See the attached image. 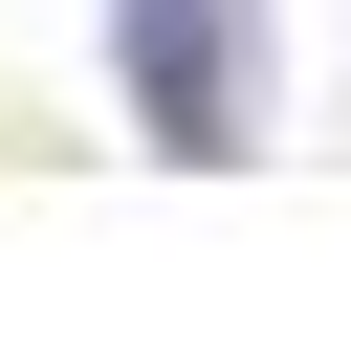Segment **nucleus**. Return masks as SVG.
Instances as JSON below:
<instances>
[{
  "mask_svg": "<svg viewBox=\"0 0 351 351\" xmlns=\"http://www.w3.org/2000/svg\"><path fill=\"white\" fill-rule=\"evenodd\" d=\"M110 66H132V110H154V154H241V0H132Z\"/></svg>",
  "mask_w": 351,
  "mask_h": 351,
  "instance_id": "obj_1",
  "label": "nucleus"
}]
</instances>
